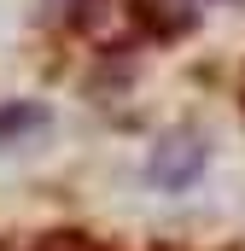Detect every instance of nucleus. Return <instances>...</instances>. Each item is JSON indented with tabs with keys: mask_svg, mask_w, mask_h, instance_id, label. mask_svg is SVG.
Instances as JSON below:
<instances>
[{
	"mask_svg": "<svg viewBox=\"0 0 245 251\" xmlns=\"http://www.w3.org/2000/svg\"><path fill=\"white\" fill-rule=\"evenodd\" d=\"M198 164H204V152H198L193 140H175V152H170V140H164V152L152 158V181H170V187H187V181L198 176Z\"/></svg>",
	"mask_w": 245,
	"mask_h": 251,
	"instance_id": "1",
	"label": "nucleus"
}]
</instances>
